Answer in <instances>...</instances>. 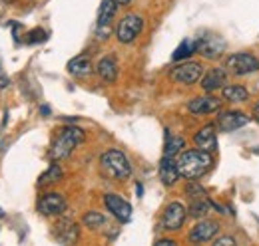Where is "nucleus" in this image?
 <instances>
[{"label": "nucleus", "mask_w": 259, "mask_h": 246, "mask_svg": "<svg viewBox=\"0 0 259 246\" xmlns=\"http://www.w3.org/2000/svg\"><path fill=\"white\" fill-rule=\"evenodd\" d=\"M0 215H2V213H0Z\"/></svg>", "instance_id": "4c0bfd02"}, {"label": "nucleus", "mask_w": 259, "mask_h": 246, "mask_svg": "<svg viewBox=\"0 0 259 246\" xmlns=\"http://www.w3.org/2000/svg\"><path fill=\"white\" fill-rule=\"evenodd\" d=\"M104 205L120 222H128L130 218H132V207H130L128 201H124L120 195H114V193L106 195L104 197Z\"/></svg>", "instance_id": "f8f14e48"}, {"label": "nucleus", "mask_w": 259, "mask_h": 246, "mask_svg": "<svg viewBox=\"0 0 259 246\" xmlns=\"http://www.w3.org/2000/svg\"><path fill=\"white\" fill-rule=\"evenodd\" d=\"M136 193H138V197H142L144 195V187L142 184H136Z\"/></svg>", "instance_id": "72a5a7b5"}, {"label": "nucleus", "mask_w": 259, "mask_h": 246, "mask_svg": "<svg viewBox=\"0 0 259 246\" xmlns=\"http://www.w3.org/2000/svg\"><path fill=\"white\" fill-rule=\"evenodd\" d=\"M66 211V199L60 193H48L38 201V213L44 216L62 215Z\"/></svg>", "instance_id": "1a4fd4ad"}, {"label": "nucleus", "mask_w": 259, "mask_h": 246, "mask_svg": "<svg viewBox=\"0 0 259 246\" xmlns=\"http://www.w3.org/2000/svg\"><path fill=\"white\" fill-rule=\"evenodd\" d=\"M86 139L84 131L80 127H74V125H66L58 131V137L54 139L52 143V151H50V157L60 161V159H66L70 157L72 151Z\"/></svg>", "instance_id": "f03ea898"}, {"label": "nucleus", "mask_w": 259, "mask_h": 246, "mask_svg": "<svg viewBox=\"0 0 259 246\" xmlns=\"http://www.w3.org/2000/svg\"><path fill=\"white\" fill-rule=\"evenodd\" d=\"M229 244H235V238H231V236L215 238V246H229Z\"/></svg>", "instance_id": "c756f323"}, {"label": "nucleus", "mask_w": 259, "mask_h": 246, "mask_svg": "<svg viewBox=\"0 0 259 246\" xmlns=\"http://www.w3.org/2000/svg\"><path fill=\"white\" fill-rule=\"evenodd\" d=\"M68 74H72L74 78H86L92 74V61L88 56H76L68 61Z\"/></svg>", "instance_id": "6ab92c4d"}, {"label": "nucleus", "mask_w": 259, "mask_h": 246, "mask_svg": "<svg viewBox=\"0 0 259 246\" xmlns=\"http://www.w3.org/2000/svg\"><path fill=\"white\" fill-rule=\"evenodd\" d=\"M10 86V78L6 76V72L2 70V66H0V90H4V88H8Z\"/></svg>", "instance_id": "c85d7f7f"}, {"label": "nucleus", "mask_w": 259, "mask_h": 246, "mask_svg": "<svg viewBox=\"0 0 259 246\" xmlns=\"http://www.w3.org/2000/svg\"><path fill=\"white\" fill-rule=\"evenodd\" d=\"M80 236V230H78V224L72 220V218H60L58 224H56V230H54V238L60 242V244H74Z\"/></svg>", "instance_id": "ddd939ff"}, {"label": "nucleus", "mask_w": 259, "mask_h": 246, "mask_svg": "<svg viewBox=\"0 0 259 246\" xmlns=\"http://www.w3.org/2000/svg\"><path fill=\"white\" fill-rule=\"evenodd\" d=\"M253 153H255V155H259V147H255V149H253Z\"/></svg>", "instance_id": "e433bc0d"}, {"label": "nucleus", "mask_w": 259, "mask_h": 246, "mask_svg": "<svg viewBox=\"0 0 259 246\" xmlns=\"http://www.w3.org/2000/svg\"><path fill=\"white\" fill-rule=\"evenodd\" d=\"M247 123H249V117L241 111H224L218 117V129L224 133H229V131H235Z\"/></svg>", "instance_id": "4468645a"}, {"label": "nucleus", "mask_w": 259, "mask_h": 246, "mask_svg": "<svg viewBox=\"0 0 259 246\" xmlns=\"http://www.w3.org/2000/svg\"><path fill=\"white\" fill-rule=\"evenodd\" d=\"M130 2H132V0H116L118 6H126V4H130Z\"/></svg>", "instance_id": "f704fd0d"}, {"label": "nucleus", "mask_w": 259, "mask_h": 246, "mask_svg": "<svg viewBox=\"0 0 259 246\" xmlns=\"http://www.w3.org/2000/svg\"><path fill=\"white\" fill-rule=\"evenodd\" d=\"M222 95H224L226 101L243 103V101H247L249 92H247L243 86H239V84H231V86H224V88H222Z\"/></svg>", "instance_id": "412c9836"}, {"label": "nucleus", "mask_w": 259, "mask_h": 246, "mask_svg": "<svg viewBox=\"0 0 259 246\" xmlns=\"http://www.w3.org/2000/svg\"><path fill=\"white\" fill-rule=\"evenodd\" d=\"M96 74L100 76V80L108 82V84H114L118 80V64L112 56H106L98 61L96 66Z\"/></svg>", "instance_id": "a211bd4d"}, {"label": "nucleus", "mask_w": 259, "mask_h": 246, "mask_svg": "<svg viewBox=\"0 0 259 246\" xmlns=\"http://www.w3.org/2000/svg\"><path fill=\"white\" fill-rule=\"evenodd\" d=\"M14 0H0V4H12Z\"/></svg>", "instance_id": "c9c22d12"}, {"label": "nucleus", "mask_w": 259, "mask_h": 246, "mask_svg": "<svg viewBox=\"0 0 259 246\" xmlns=\"http://www.w3.org/2000/svg\"><path fill=\"white\" fill-rule=\"evenodd\" d=\"M220 232V224L215 220H209V218H203L195 224L190 232V242L194 244H201V242H209L215 234Z\"/></svg>", "instance_id": "9d476101"}, {"label": "nucleus", "mask_w": 259, "mask_h": 246, "mask_svg": "<svg viewBox=\"0 0 259 246\" xmlns=\"http://www.w3.org/2000/svg\"><path fill=\"white\" fill-rule=\"evenodd\" d=\"M82 222H84V226L86 228H100L104 222H106V216L102 215V213H96V211H90V213H86V215L82 216Z\"/></svg>", "instance_id": "a878e982"}, {"label": "nucleus", "mask_w": 259, "mask_h": 246, "mask_svg": "<svg viewBox=\"0 0 259 246\" xmlns=\"http://www.w3.org/2000/svg\"><path fill=\"white\" fill-rule=\"evenodd\" d=\"M209 207H211V203H209V199H205V197H199V199H194V203H192V207H190V216H194V218H203V216L209 213Z\"/></svg>", "instance_id": "b1692460"}, {"label": "nucleus", "mask_w": 259, "mask_h": 246, "mask_svg": "<svg viewBox=\"0 0 259 246\" xmlns=\"http://www.w3.org/2000/svg\"><path fill=\"white\" fill-rule=\"evenodd\" d=\"M188 211L182 203H169L163 211L162 216V228L163 230H180L186 222Z\"/></svg>", "instance_id": "6e6552de"}, {"label": "nucleus", "mask_w": 259, "mask_h": 246, "mask_svg": "<svg viewBox=\"0 0 259 246\" xmlns=\"http://www.w3.org/2000/svg\"><path fill=\"white\" fill-rule=\"evenodd\" d=\"M253 115H255V119L259 121V101L255 103V105H253Z\"/></svg>", "instance_id": "473e14b6"}, {"label": "nucleus", "mask_w": 259, "mask_h": 246, "mask_svg": "<svg viewBox=\"0 0 259 246\" xmlns=\"http://www.w3.org/2000/svg\"><path fill=\"white\" fill-rule=\"evenodd\" d=\"M100 165H102V171L116 181H126L132 175V165H130L128 157L118 149L106 151L100 157Z\"/></svg>", "instance_id": "7ed1b4c3"}, {"label": "nucleus", "mask_w": 259, "mask_h": 246, "mask_svg": "<svg viewBox=\"0 0 259 246\" xmlns=\"http://www.w3.org/2000/svg\"><path fill=\"white\" fill-rule=\"evenodd\" d=\"M226 68L233 76H249L259 70V60L249 52H237L226 60Z\"/></svg>", "instance_id": "20e7f679"}, {"label": "nucleus", "mask_w": 259, "mask_h": 246, "mask_svg": "<svg viewBox=\"0 0 259 246\" xmlns=\"http://www.w3.org/2000/svg\"><path fill=\"white\" fill-rule=\"evenodd\" d=\"M180 177L182 175H180V169H178V163L174 161V157L163 155V159L160 161V181L167 187H171Z\"/></svg>", "instance_id": "f3484780"}, {"label": "nucleus", "mask_w": 259, "mask_h": 246, "mask_svg": "<svg viewBox=\"0 0 259 246\" xmlns=\"http://www.w3.org/2000/svg\"><path fill=\"white\" fill-rule=\"evenodd\" d=\"M199 82H201L203 92H207V93L215 92V90H220V88L226 86V70H222V68H211V70H207V72L201 76Z\"/></svg>", "instance_id": "dca6fc26"}, {"label": "nucleus", "mask_w": 259, "mask_h": 246, "mask_svg": "<svg viewBox=\"0 0 259 246\" xmlns=\"http://www.w3.org/2000/svg\"><path fill=\"white\" fill-rule=\"evenodd\" d=\"M46 38H48V34L42 28H34V30L26 34V42L28 44H42V42H46Z\"/></svg>", "instance_id": "bb28decb"}, {"label": "nucleus", "mask_w": 259, "mask_h": 246, "mask_svg": "<svg viewBox=\"0 0 259 246\" xmlns=\"http://www.w3.org/2000/svg\"><path fill=\"white\" fill-rule=\"evenodd\" d=\"M197 40V50L203 54V58L207 60H215L224 54L226 50V40L218 34H205L201 38H195Z\"/></svg>", "instance_id": "0eeeda50"}, {"label": "nucleus", "mask_w": 259, "mask_h": 246, "mask_svg": "<svg viewBox=\"0 0 259 246\" xmlns=\"http://www.w3.org/2000/svg\"><path fill=\"white\" fill-rule=\"evenodd\" d=\"M222 107V101L218 97H211V95H203V97H194L190 103H188V109L195 113V115H205V113H213V111H220Z\"/></svg>", "instance_id": "2eb2a0df"}, {"label": "nucleus", "mask_w": 259, "mask_h": 246, "mask_svg": "<svg viewBox=\"0 0 259 246\" xmlns=\"http://www.w3.org/2000/svg\"><path fill=\"white\" fill-rule=\"evenodd\" d=\"M116 10H118V4H116V0H102V4H100V10H98V24H96V28H110V22L114 20V16H116Z\"/></svg>", "instance_id": "aec40b11"}, {"label": "nucleus", "mask_w": 259, "mask_h": 246, "mask_svg": "<svg viewBox=\"0 0 259 246\" xmlns=\"http://www.w3.org/2000/svg\"><path fill=\"white\" fill-rule=\"evenodd\" d=\"M165 147H163V155L165 157H176L184 147H186V139L184 137H178V135H171L169 131H165Z\"/></svg>", "instance_id": "4be33fe9"}, {"label": "nucleus", "mask_w": 259, "mask_h": 246, "mask_svg": "<svg viewBox=\"0 0 259 246\" xmlns=\"http://www.w3.org/2000/svg\"><path fill=\"white\" fill-rule=\"evenodd\" d=\"M215 129H218L215 123H207L205 127H201V129L194 135L195 147L201 149V151L213 153V151L218 149V135H215Z\"/></svg>", "instance_id": "9b49d317"}, {"label": "nucleus", "mask_w": 259, "mask_h": 246, "mask_svg": "<svg viewBox=\"0 0 259 246\" xmlns=\"http://www.w3.org/2000/svg\"><path fill=\"white\" fill-rule=\"evenodd\" d=\"M197 52V40L194 38H186L178 48H176V52H174V60L180 61V60H186V58H190L192 54Z\"/></svg>", "instance_id": "5701e85b"}, {"label": "nucleus", "mask_w": 259, "mask_h": 246, "mask_svg": "<svg viewBox=\"0 0 259 246\" xmlns=\"http://www.w3.org/2000/svg\"><path fill=\"white\" fill-rule=\"evenodd\" d=\"M62 179V169H60V165H56V163H52L50 167H48V171L40 177V181L38 184H50V183H56V181H60Z\"/></svg>", "instance_id": "393cba45"}, {"label": "nucleus", "mask_w": 259, "mask_h": 246, "mask_svg": "<svg viewBox=\"0 0 259 246\" xmlns=\"http://www.w3.org/2000/svg\"><path fill=\"white\" fill-rule=\"evenodd\" d=\"M186 193H188V197H192V199H199V197H205V191L201 189V184L194 183V181L188 184Z\"/></svg>", "instance_id": "cd10ccee"}, {"label": "nucleus", "mask_w": 259, "mask_h": 246, "mask_svg": "<svg viewBox=\"0 0 259 246\" xmlns=\"http://www.w3.org/2000/svg\"><path fill=\"white\" fill-rule=\"evenodd\" d=\"M203 76V68L201 64L197 61H186V64H180L176 68H171L169 72V78L171 82L176 84H182V86H192V84H197Z\"/></svg>", "instance_id": "423d86ee"}, {"label": "nucleus", "mask_w": 259, "mask_h": 246, "mask_svg": "<svg viewBox=\"0 0 259 246\" xmlns=\"http://www.w3.org/2000/svg\"><path fill=\"white\" fill-rule=\"evenodd\" d=\"M176 242L174 240H169V238H162V240H158L156 242V246H174Z\"/></svg>", "instance_id": "7c9ffc66"}, {"label": "nucleus", "mask_w": 259, "mask_h": 246, "mask_svg": "<svg viewBox=\"0 0 259 246\" xmlns=\"http://www.w3.org/2000/svg\"><path fill=\"white\" fill-rule=\"evenodd\" d=\"M40 113H42V115H50V107H48V105H42V107H40Z\"/></svg>", "instance_id": "2f4dec72"}, {"label": "nucleus", "mask_w": 259, "mask_h": 246, "mask_svg": "<svg viewBox=\"0 0 259 246\" xmlns=\"http://www.w3.org/2000/svg\"><path fill=\"white\" fill-rule=\"evenodd\" d=\"M213 167V157L207 151H201V149H190V151H184L178 159V169H180V175L188 181H194L203 177L209 169Z\"/></svg>", "instance_id": "f257e3e1"}, {"label": "nucleus", "mask_w": 259, "mask_h": 246, "mask_svg": "<svg viewBox=\"0 0 259 246\" xmlns=\"http://www.w3.org/2000/svg\"><path fill=\"white\" fill-rule=\"evenodd\" d=\"M142 30H144V18L140 14H126L116 26V38L122 44H130L140 36Z\"/></svg>", "instance_id": "39448f33"}]
</instances>
